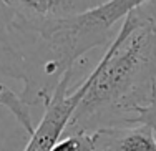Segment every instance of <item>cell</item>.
Returning <instances> with one entry per match:
<instances>
[{
	"mask_svg": "<svg viewBox=\"0 0 156 151\" xmlns=\"http://www.w3.org/2000/svg\"><path fill=\"white\" fill-rule=\"evenodd\" d=\"M141 0H110L60 20H32L12 12V25L25 63L20 98L25 105H47L53 91L85 53L113 42V27Z\"/></svg>",
	"mask_w": 156,
	"mask_h": 151,
	"instance_id": "obj_2",
	"label": "cell"
},
{
	"mask_svg": "<svg viewBox=\"0 0 156 151\" xmlns=\"http://www.w3.org/2000/svg\"><path fill=\"white\" fill-rule=\"evenodd\" d=\"M0 106H5V108L15 116V120L22 125V128L25 130L27 136L33 135L37 123H33L30 106L25 105L23 100L20 98V95L13 93V91L10 90L9 86H5V85H0Z\"/></svg>",
	"mask_w": 156,
	"mask_h": 151,
	"instance_id": "obj_7",
	"label": "cell"
},
{
	"mask_svg": "<svg viewBox=\"0 0 156 151\" xmlns=\"http://www.w3.org/2000/svg\"><path fill=\"white\" fill-rule=\"evenodd\" d=\"M0 76L25 83V63L12 25V12L0 0Z\"/></svg>",
	"mask_w": 156,
	"mask_h": 151,
	"instance_id": "obj_6",
	"label": "cell"
},
{
	"mask_svg": "<svg viewBox=\"0 0 156 151\" xmlns=\"http://www.w3.org/2000/svg\"><path fill=\"white\" fill-rule=\"evenodd\" d=\"M138 125H144V126L151 128L154 138H156V98L153 100L148 108H144L138 116Z\"/></svg>",
	"mask_w": 156,
	"mask_h": 151,
	"instance_id": "obj_10",
	"label": "cell"
},
{
	"mask_svg": "<svg viewBox=\"0 0 156 151\" xmlns=\"http://www.w3.org/2000/svg\"><path fill=\"white\" fill-rule=\"evenodd\" d=\"M51 151H95L90 135L75 133L65 135L57 141V145L51 148Z\"/></svg>",
	"mask_w": 156,
	"mask_h": 151,
	"instance_id": "obj_8",
	"label": "cell"
},
{
	"mask_svg": "<svg viewBox=\"0 0 156 151\" xmlns=\"http://www.w3.org/2000/svg\"><path fill=\"white\" fill-rule=\"evenodd\" d=\"M90 136L95 151H156V138L144 125L108 128Z\"/></svg>",
	"mask_w": 156,
	"mask_h": 151,
	"instance_id": "obj_5",
	"label": "cell"
},
{
	"mask_svg": "<svg viewBox=\"0 0 156 151\" xmlns=\"http://www.w3.org/2000/svg\"><path fill=\"white\" fill-rule=\"evenodd\" d=\"M15 15L32 20H60L91 10L100 0H5Z\"/></svg>",
	"mask_w": 156,
	"mask_h": 151,
	"instance_id": "obj_4",
	"label": "cell"
},
{
	"mask_svg": "<svg viewBox=\"0 0 156 151\" xmlns=\"http://www.w3.org/2000/svg\"><path fill=\"white\" fill-rule=\"evenodd\" d=\"M90 73L91 85L63 136L136 126L140 113L156 98V38L135 12L121 22Z\"/></svg>",
	"mask_w": 156,
	"mask_h": 151,
	"instance_id": "obj_1",
	"label": "cell"
},
{
	"mask_svg": "<svg viewBox=\"0 0 156 151\" xmlns=\"http://www.w3.org/2000/svg\"><path fill=\"white\" fill-rule=\"evenodd\" d=\"M73 72L68 73L60 82L57 90L53 91L51 98L43 106V116L40 118L38 125L35 126L32 136H28V141L23 151H51L57 141L63 136L70 120H72L75 110L78 108L81 98L85 97L88 86L91 85V73L80 83L75 91L68 93L72 85Z\"/></svg>",
	"mask_w": 156,
	"mask_h": 151,
	"instance_id": "obj_3",
	"label": "cell"
},
{
	"mask_svg": "<svg viewBox=\"0 0 156 151\" xmlns=\"http://www.w3.org/2000/svg\"><path fill=\"white\" fill-rule=\"evenodd\" d=\"M135 15L146 25L148 28L151 30V33L154 35L156 38V0H148V2H143L135 10Z\"/></svg>",
	"mask_w": 156,
	"mask_h": 151,
	"instance_id": "obj_9",
	"label": "cell"
}]
</instances>
